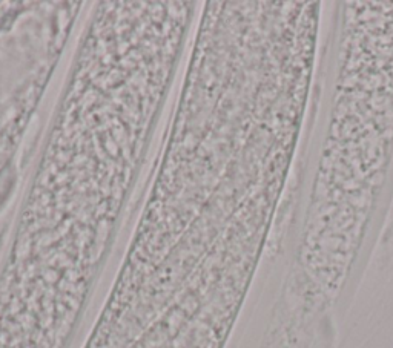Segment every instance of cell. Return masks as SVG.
Returning <instances> with one entry per match:
<instances>
[{"instance_id":"6da1fadb","label":"cell","mask_w":393,"mask_h":348,"mask_svg":"<svg viewBox=\"0 0 393 348\" xmlns=\"http://www.w3.org/2000/svg\"><path fill=\"white\" fill-rule=\"evenodd\" d=\"M195 2H98L0 270V348H68L171 91Z\"/></svg>"},{"instance_id":"7a4b0ae2","label":"cell","mask_w":393,"mask_h":348,"mask_svg":"<svg viewBox=\"0 0 393 348\" xmlns=\"http://www.w3.org/2000/svg\"><path fill=\"white\" fill-rule=\"evenodd\" d=\"M393 141V2L345 3L338 91L309 230L355 239Z\"/></svg>"}]
</instances>
